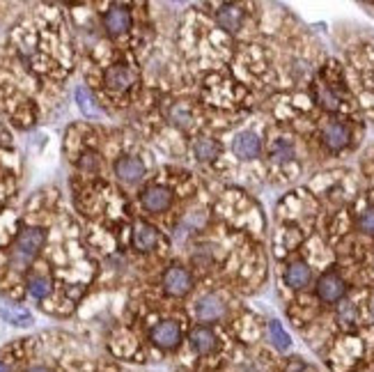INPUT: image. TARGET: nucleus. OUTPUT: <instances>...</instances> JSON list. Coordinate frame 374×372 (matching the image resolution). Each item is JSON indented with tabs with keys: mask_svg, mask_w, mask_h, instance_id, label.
<instances>
[{
	"mask_svg": "<svg viewBox=\"0 0 374 372\" xmlns=\"http://www.w3.org/2000/svg\"><path fill=\"white\" fill-rule=\"evenodd\" d=\"M345 290H347L345 280L333 271L324 273V276L319 278V283H317V295H319L321 301H326V303L340 301V299L345 297Z\"/></svg>",
	"mask_w": 374,
	"mask_h": 372,
	"instance_id": "4",
	"label": "nucleus"
},
{
	"mask_svg": "<svg viewBox=\"0 0 374 372\" xmlns=\"http://www.w3.org/2000/svg\"><path fill=\"white\" fill-rule=\"evenodd\" d=\"M163 287H166V292L173 297L188 295V290H191V273L184 269V266H177V264L170 266L166 276H163Z\"/></svg>",
	"mask_w": 374,
	"mask_h": 372,
	"instance_id": "2",
	"label": "nucleus"
},
{
	"mask_svg": "<svg viewBox=\"0 0 374 372\" xmlns=\"http://www.w3.org/2000/svg\"><path fill=\"white\" fill-rule=\"evenodd\" d=\"M340 317H353V308H351V303H342L340 306Z\"/></svg>",
	"mask_w": 374,
	"mask_h": 372,
	"instance_id": "24",
	"label": "nucleus"
},
{
	"mask_svg": "<svg viewBox=\"0 0 374 372\" xmlns=\"http://www.w3.org/2000/svg\"><path fill=\"white\" fill-rule=\"evenodd\" d=\"M324 142L329 149L338 152V149H342L347 142H349V129H347L342 122H331L329 127L324 129Z\"/></svg>",
	"mask_w": 374,
	"mask_h": 372,
	"instance_id": "14",
	"label": "nucleus"
},
{
	"mask_svg": "<svg viewBox=\"0 0 374 372\" xmlns=\"http://www.w3.org/2000/svg\"><path fill=\"white\" fill-rule=\"evenodd\" d=\"M232 149L239 159H258L260 152H262V142L255 134L241 132V134H237V138H234Z\"/></svg>",
	"mask_w": 374,
	"mask_h": 372,
	"instance_id": "9",
	"label": "nucleus"
},
{
	"mask_svg": "<svg viewBox=\"0 0 374 372\" xmlns=\"http://www.w3.org/2000/svg\"><path fill=\"white\" fill-rule=\"evenodd\" d=\"M159 244V230L149 223H136L134 227V246L138 251L147 253Z\"/></svg>",
	"mask_w": 374,
	"mask_h": 372,
	"instance_id": "12",
	"label": "nucleus"
},
{
	"mask_svg": "<svg viewBox=\"0 0 374 372\" xmlns=\"http://www.w3.org/2000/svg\"><path fill=\"white\" fill-rule=\"evenodd\" d=\"M173 122L179 124L182 129H188V127H191V122H193L191 110L184 106V103H177V106L173 108Z\"/></svg>",
	"mask_w": 374,
	"mask_h": 372,
	"instance_id": "21",
	"label": "nucleus"
},
{
	"mask_svg": "<svg viewBox=\"0 0 374 372\" xmlns=\"http://www.w3.org/2000/svg\"><path fill=\"white\" fill-rule=\"evenodd\" d=\"M28 372H51L49 368H42V365H37V368H30Z\"/></svg>",
	"mask_w": 374,
	"mask_h": 372,
	"instance_id": "25",
	"label": "nucleus"
},
{
	"mask_svg": "<svg viewBox=\"0 0 374 372\" xmlns=\"http://www.w3.org/2000/svg\"><path fill=\"white\" fill-rule=\"evenodd\" d=\"M223 312H225V306L214 295L202 297L200 301L195 303V315H198V319H202V322H214V319L223 317Z\"/></svg>",
	"mask_w": 374,
	"mask_h": 372,
	"instance_id": "11",
	"label": "nucleus"
},
{
	"mask_svg": "<svg viewBox=\"0 0 374 372\" xmlns=\"http://www.w3.org/2000/svg\"><path fill=\"white\" fill-rule=\"evenodd\" d=\"M191 345L198 354L207 356V354H214V351L219 349V338H216L214 331L207 329V326H198V329L191 331Z\"/></svg>",
	"mask_w": 374,
	"mask_h": 372,
	"instance_id": "10",
	"label": "nucleus"
},
{
	"mask_svg": "<svg viewBox=\"0 0 374 372\" xmlns=\"http://www.w3.org/2000/svg\"><path fill=\"white\" fill-rule=\"evenodd\" d=\"M76 101H78V106H81V110L88 117H99L101 115V108L97 106V101L92 99V95L85 88H78L76 90Z\"/></svg>",
	"mask_w": 374,
	"mask_h": 372,
	"instance_id": "18",
	"label": "nucleus"
},
{
	"mask_svg": "<svg viewBox=\"0 0 374 372\" xmlns=\"http://www.w3.org/2000/svg\"><path fill=\"white\" fill-rule=\"evenodd\" d=\"M372 312H374V303H372Z\"/></svg>",
	"mask_w": 374,
	"mask_h": 372,
	"instance_id": "27",
	"label": "nucleus"
},
{
	"mask_svg": "<svg viewBox=\"0 0 374 372\" xmlns=\"http://www.w3.org/2000/svg\"><path fill=\"white\" fill-rule=\"evenodd\" d=\"M103 28L108 30V35H113V37H120L124 35L129 28H131V14H129V10L127 8H110L106 12V16H103Z\"/></svg>",
	"mask_w": 374,
	"mask_h": 372,
	"instance_id": "7",
	"label": "nucleus"
},
{
	"mask_svg": "<svg viewBox=\"0 0 374 372\" xmlns=\"http://www.w3.org/2000/svg\"><path fill=\"white\" fill-rule=\"evenodd\" d=\"M360 230L367 234H374V210H367L363 216H360Z\"/></svg>",
	"mask_w": 374,
	"mask_h": 372,
	"instance_id": "23",
	"label": "nucleus"
},
{
	"mask_svg": "<svg viewBox=\"0 0 374 372\" xmlns=\"http://www.w3.org/2000/svg\"><path fill=\"white\" fill-rule=\"evenodd\" d=\"M115 175L124 184H136V182H140L142 175H145V166H142V161L136 159V156H120V159L115 161Z\"/></svg>",
	"mask_w": 374,
	"mask_h": 372,
	"instance_id": "5",
	"label": "nucleus"
},
{
	"mask_svg": "<svg viewBox=\"0 0 374 372\" xmlns=\"http://www.w3.org/2000/svg\"><path fill=\"white\" fill-rule=\"evenodd\" d=\"M44 241H46V234H44V230H39V227H28V230H23L16 237L12 262H14L16 266H25L39 253V248L44 246Z\"/></svg>",
	"mask_w": 374,
	"mask_h": 372,
	"instance_id": "1",
	"label": "nucleus"
},
{
	"mask_svg": "<svg viewBox=\"0 0 374 372\" xmlns=\"http://www.w3.org/2000/svg\"><path fill=\"white\" fill-rule=\"evenodd\" d=\"M269 336H271V340L278 349H287L292 345L290 336H287V331L283 329V324L275 322V319L273 322H269Z\"/></svg>",
	"mask_w": 374,
	"mask_h": 372,
	"instance_id": "19",
	"label": "nucleus"
},
{
	"mask_svg": "<svg viewBox=\"0 0 374 372\" xmlns=\"http://www.w3.org/2000/svg\"><path fill=\"white\" fill-rule=\"evenodd\" d=\"M0 315L8 319L10 324H16V326H28L32 322L30 312L18 308V306H8V303H0Z\"/></svg>",
	"mask_w": 374,
	"mask_h": 372,
	"instance_id": "17",
	"label": "nucleus"
},
{
	"mask_svg": "<svg viewBox=\"0 0 374 372\" xmlns=\"http://www.w3.org/2000/svg\"><path fill=\"white\" fill-rule=\"evenodd\" d=\"M193 154L198 161H214L221 154V145L212 138H202L193 145Z\"/></svg>",
	"mask_w": 374,
	"mask_h": 372,
	"instance_id": "16",
	"label": "nucleus"
},
{
	"mask_svg": "<svg viewBox=\"0 0 374 372\" xmlns=\"http://www.w3.org/2000/svg\"><path fill=\"white\" fill-rule=\"evenodd\" d=\"M170 202H173V193H170L166 186H149L145 188V193H142V207H145L147 212H154V214L166 212Z\"/></svg>",
	"mask_w": 374,
	"mask_h": 372,
	"instance_id": "8",
	"label": "nucleus"
},
{
	"mask_svg": "<svg viewBox=\"0 0 374 372\" xmlns=\"http://www.w3.org/2000/svg\"><path fill=\"white\" fill-rule=\"evenodd\" d=\"M285 280H287V285L294 287V290H301V287H306L310 283V269H308V264H303V262H294L290 269H287Z\"/></svg>",
	"mask_w": 374,
	"mask_h": 372,
	"instance_id": "15",
	"label": "nucleus"
},
{
	"mask_svg": "<svg viewBox=\"0 0 374 372\" xmlns=\"http://www.w3.org/2000/svg\"><path fill=\"white\" fill-rule=\"evenodd\" d=\"M103 83H106L108 90L113 92H124V90L131 88L134 83V71H131L127 64H113L103 71Z\"/></svg>",
	"mask_w": 374,
	"mask_h": 372,
	"instance_id": "6",
	"label": "nucleus"
},
{
	"mask_svg": "<svg viewBox=\"0 0 374 372\" xmlns=\"http://www.w3.org/2000/svg\"><path fill=\"white\" fill-rule=\"evenodd\" d=\"M0 372H10V368H8V365H5L3 361H0Z\"/></svg>",
	"mask_w": 374,
	"mask_h": 372,
	"instance_id": "26",
	"label": "nucleus"
},
{
	"mask_svg": "<svg viewBox=\"0 0 374 372\" xmlns=\"http://www.w3.org/2000/svg\"><path fill=\"white\" fill-rule=\"evenodd\" d=\"M216 23L227 32H239L241 23H244V12L237 5H223L219 14H216Z\"/></svg>",
	"mask_w": 374,
	"mask_h": 372,
	"instance_id": "13",
	"label": "nucleus"
},
{
	"mask_svg": "<svg viewBox=\"0 0 374 372\" xmlns=\"http://www.w3.org/2000/svg\"><path fill=\"white\" fill-rule=\"evenodd\" d=\"M152 343L161 349H175L182 343V329L177 322H161L152 329Z\"/></svg>",
	"mask_w": 374,
	"mask_h": 372,
	"instance_id": "3",
	"label": "nucleus"
},
{
	"mask_svg": "<svg viewBox=\"0 0 374 372\" xmlns=\"http://www.w3.org/2000/svg\"><path fill=\"white\" fill-rule=\"evenodd\" d=\"M273 156H275L278 161L292 159V156H294V147H292L287 140H278V142H275V147H273Z\"/></svg>",
	"mask_w": 374,
	"mask_h": 372,
	"instance_id": "22",
	"label": "nucleus"
},
{
	"mask_svg": "<svg viewBox=\"0 0 374 372\" xmlns=\"http://www.w3.org/2000/svg\"><path fill=\"white\" fill-rule=\"evenodd\" d=\"M28 292L35 299H44L51 295V280L44 276H32L28 280Z\"/></svg>",
	"mask_w": 374,
	"mask_h": 372,
	"instance_id": "20",
	"label": "nucleus"
}]
</instances>
